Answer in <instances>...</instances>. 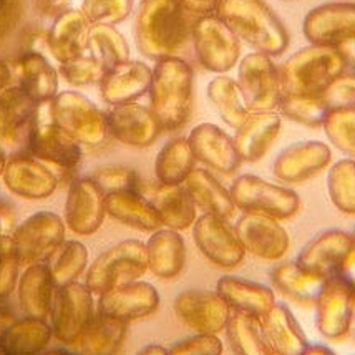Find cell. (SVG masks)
I'll return each instance as SVG.
<instances>
[{"label": "cell", "instance_id": "cell-1", "mask_svg": "<svg viewBox=\"0 0 355 355\" xmlns=\"http://www.w3.org/2000/svg\"><path fill=\"white\" fill-rule=\"evenodd\" d=\"M193 24L176 0H141L135 22L138 50L150 60L178 57L191 40Z\"/></svg>", "mask_w": 355, "mask_h": 355}, {"label": "cell", "instance_id": "cell-2", "mask_svg": "<svg viewBox=\"0 0 355 355\" xmlns=\"http://www.w3.org/2000/svg\"><path fill=\"white\" fill-rule=\"evenodd\" d=\"M150 108L166 132L188 123L193 112L194 71L181 57L156 62L150 85Z\"/></svg>", "mask_w": 355, "mask_h": 355}, {"label": "cell", "instance_id": "cell-3", "mask_svg": "<svg viewBox=\"0 0 355 355\" xmlns=\"http://www.w3.org/2000/svg\"><path fill=\"white\" fill-rule=\"evenodd\" d=\"M218 17L256 52L276 57L289 46V33L264 0H219Z\"/></svg>", "mask_w": 355, "mask_h": 355}, {"label": "cell", "instance_id": "cell-4", "mask_svg": "<svg viewBox=\"0 0 355 355\" xmlns=\"http://www.w3.org/2000/svg\"><path fill=\"white\" fill-rule=\"evenodd\" d=\"M347 55L342 49L309 45L297 50L279 69L282 95H322L336 78L345 73Z\"/></svg>", "mask_w": 355, "mask_h": 355}, {"label": "cell", "instance_id": "cell-5", "mask_svg": "<svg viewBox=\"0 0 355 355\" xmlns=\"http://www.w3.org/2000/svg\"><path fill=\"white\" fill-rule=\"evenodd\" d=\"M148 270L146 244L126 239L115 244L93 261L87 270L85 286L93 294H103L115 287L138 281Z\"/></svg>", "mask_w": 355, "mask_h": 355}, {"label": "cell", "instance_id": "cell-6", "mask_svg": "<svg viewBox=\"0 0 355 355\" xmlns=\"http://www.w3.org/2000/svg\"><path fill=\"white\" fill-rule=\"evenodd\" d=\"M27 150L62 173H73L82 163V146L55 123L52 101L37 103Z\"/></svg>", "mask_w": 355, "mask_h": 355}, {"label": "cell", "instance_id": "cell-7", "mask_svg": "<svg viewBox=\"0 0 355 355\" xmlns=\"http://www.w3.org/2000/svg\"><path fill=\"white\" fill-rule=\"evenodd\" d=\"M53 120L80 146L100 148L108 139L107 113L75 90L60 92L52 100Z\"/></svg>", "mask_w": 355, "mask_h": 355}, {"label": "cell", "instance_id": "cell-8", "mask_svg": "<svg viewBox=\"0 0 355 355\" xmlns=\"http://www.w3.org/2000/svg\"><path fill=\"white\" fill-rule=\"evenodd\" d=\"M231 198L244 213H257L277 221L295 216L301 209V198L294 189L279 186L256 175H241L232 181Z\"/></svg>", "mask_w": 355, "mask_h": 355}, {"label": "cell", "instance_id": "cell-9", "mask_svg": "<svg viewBox=\"0 0 355 355\" xmlns=\"http://www.w3.org/2000/svg\"><path fill=\"white\" fill-rule=\"evenodd\" d=\"M67 224L53 211H37L15 227L14 251L20 264L32 266L52 259L65 243Z\"/></svg>", "mask_w": 355, "mask_h": 355}, {"label": "cell", "instance_id": "cell-10", "mask_svg": "<svg viewBox=\"0 0 355 355\" xmlns=\"http://www.w3.org/2000/svg\"><path fill=\"white\" fill-rule=\"evenodd\" d=\"M355 312V281L345 272L325 279L315 299V324L320 336L340 340L352 327Z\"/></svg>", "mask_w": 355, "mask_h": 355}, {"label": "cell", "instance_id": "cell-11", "mask_svg": "<svg viewBox=\"0 0 355 355\" xmlns=\"http://www.w3.org/2000/svg\"><path fill=\"white\" fill-rule=\"evenodd\" d=\"M198 62L213 73L224 75L238 65L241 42L218 15H205L193 24L191 35Z\"/></svg>", "mask_w": 355, "mask_h": 355}, {"label": "cell", "instance_id": "cell-12", "mask_svg": "<svg viewBox=\"0 0 355 355\" xmlns=\"http://www.w3.org/2000/svg\"><path fill=\"white\" fill-rule=\"evenodd\" d=\"M50 317L53 336L63 344H77L96 317L93 293L78 282L57 287Z\"/></svg>", "mask_w": 355, "mask_h": 355}, {"label": "cell", "instance_id": "cell-13", "mask_svg": "<svg viewBox=\"0 0 355 355\" xmlns=\"http://www.w3.org/2000/svg\"><path fill=\"white\" fill-rule=\"evenodd\" d=\"M238 83L249 112H274L282 98L279 69L269 55L249 53L239 63Z\"/></svg>", "mask_w": 355, "mask_h": 355}, {"label": "cell", "instance_id": "cell-14", "mask_svg": "<svg viewBox=\"0 0 355 355\" xmlns=\"http://www.w3.org/2000/svg\"><path fill=\"white\" fill-rule=\"evenodd\" d=\"M302 32L311 45L340 49L355 42V3L331 2L312 8L304 17Z\"/></svg>", "mask_w": 355, "mask_h": 355}, {"label": "cell", "instance_id": "cell-15", "mask_svg": "<svg viewBox=\"0 0 355 355\" xmlns=\"http://www.w3.org/2000/svg\"><path fill=\"white\" fill-rule=\"evenodd\" d=\"M193 239L196 248L209 263L223 269H232L243 263L246 249L238 232L227 219L202 214L193 224Z\"/></svg>", "mask_w": 355, "mask_h": 355}, {"label": "cell", "instance_id": "cell-16", "mask_svg": "<svg viewBox=\"0 0 355 355\" xmlns=\"http://www.w3.org/2000/svg\"><path fill=\"white\" fill-rule=\"evenodd\" d=\"M354 252L352 234L340 230H327L302 248L295 263L307 272L329 279L344 272Z\"/></svg>", "mask_w": 355, "mask_h": 355}, {"label": "cell", "instance_id": "cell-17", "mask_svg": "<svg viewBox=\"0 0 355 355\" xmlns=\"http://www.w3.org/2000/svg\"><path fill=\"white\" fill-rule=\"evenodd\" d=\"M178 319L198 334L216 336L227 327L231 307L216 291L188 289L175 299Z\"/></svg>", "mask_w": 355, "mask_h": 355}, {"label": "cell", "instance_id": "cell-18", "mask_svg": "<svg viewBox=\"0 0 355 355\" xmlns=\"http://www.w3.org/2000/svg\"><path fill=\"white\" fill-rule=\"evenodd\" d=\"M2 180L8 191L24 200H45L58 188L57 173L35 156L25 153L7 159Z\"/></svg>", "mask_w": 355, "mask_h": 355}, {"label": "cell", "instance_id": "cell-19", "mask_svg": "<svg viewBox=\"0 0 355 355\" xmlns=\"http://www.w3.org/2000/svg\"><path fill=\"white\" fill-rule=\"evenodd\" d=\"M105 194L95 181L88 178H77L70 183L65 201L67 227L78 236H92L100 230L107 216Z\"/></svg>", "mask_w": 355, "mask_h": 355}, {"label": "cell", "instance_id": "cell-20", "mask_svg": "<svg viewBox=\"0 0 355 355\" xmlns=\"http://www.w3.org/2000/svg\"><path fill=\"white\" fill-rule=\"evenodd\" d=\"M234 230L246 252H251L261 259L279 261L289 251V234L277 219L270 216L244 213L236 223Z\"/></svg>", "mask_w": 355, "mask_h": 355}, {"label": "cell", "instance_id": "cell-21", "mask_svg": "<svg viewBox=\"0 0 355 355\" xmlns=\"http://www.w3.org/2000/svg\"><path fill=\"white\" fill-rule=\"evenodd\" d=\"M159 307V293L150 282L135 281L100 294L98 314L120 322H132L155 314Z\"/></svg>", "mask_w": 355, "mask_h": 355}, {"label": "cell", "instance_id": "cell-22", "mask_svg": "<svg viewBox=\"0 0 355 355\" xmlns=\"http://www.w3.org/2000/svg\"><path fill=\"white\" fill-rule=\"evenodd\" d=\"M331 162V146L317 139H307L284 148L272 164V173L282 183H304L322 173Z\"/></svg>", "mask_w": 355, "mask_h": 355}, {"label": "cell", "instance_id": "cell-23", "mask_svg": "<svg viewBox=\"0 0 355 355\" xmlns=\"http://www.w3.org/2000/svg\"><path fill=\"white\" fill-rule=\"evenodd\" d=\"M37 103L20 87L0 93V146L17 155L27 148Z\"/></svg>", "mask_w": 355, "mask_h": 355}, {"label": "cell", "instance_id": "cell-24", "mask_svg": "<svg viewBox=\"0 0 355 355\" xmlns=\"http://www.w3.org/2000/svg\"><path fill=\"white\" fill-rule=\"evenodd\" d=\"M107 121L110 135L133 148L151 146L163 132L151 108L137 101L112 107L107 113Z\"/></svg>", "mask_w": 355, "mask_h": 355}, {"label": "cell", "instance_id": "cell-25", "mask_svg": "<svg viewBox=\"0 0 355 355\" xmlns=\"http://www.w3.org/2000/svg\"><path fill=\"white\" fill-rule=\"evenodd\" d=\"M194 158L211 170L231 176L239 170L241 156L236 150L234 138L214 123H200L188 137Z\"/></svg>", "mask_w": 355, "mask_h": 355}, {"label": "cell", "instance_id": "cell-26", "mask_svg": "<svg viewBox=\"0 0 355 355\" xmlns=\"http://www.w3.org/2000/svg\"><path fill=\"white\" fill-rule=\"evenodd\" d=\"M153 69L145 62L130 60L108 70L100 82V95L110 107L133 103L150 92Z\"/></svg>", "mask_w": 355, "mask_h": 355}, {"label": "cell", "instance_id": "cell-27", "mask_svg": "<svg viewBox=\"0 0 355 355\" xmlns=\"http://www.w3.org/2000/svg\"><path fill=\"white\" fill-rule=\"evenodd\" d=\"M282 118L277 112H251L236 130L234 145L243 162L256 163L268 153L281 133Z\"/></svg>", "mask_w": 355, "mask_h": 355}, {"label": "cell", "instance_id": "cell-28", "mask_svg": "<svg viewBox=\"0 0 355 355\" xmlns=\"http://www.w3.org/2000/svg\"><path fill=\"white\" fill-rule=\"evenodd\" d=\"M90 24L82 10H65L57 15L46 35V46L58 63L82 57L88 50Z\"/></svg>", "mask_w": 355, "mask_h": 355}, {"label": "cell", "instance_id": "cell-29", "mask_svg": "<svg viewBox=\"0 0 355 355\" xmlns=\"http://www.w3.org/2000/svg\"><path fill=\"white\" fill-rule=\"evenodd\" d=\"M216 293L236 312L263 319L276 306V294L270 287L236 276H223L216 284Z\"/></svg>", "mask_w": 355, "mask_h": 355}, {"label": "cell", "instance_id": "cell-30", "mask_svg": "<svg viewBox=\"0 0 355 355\" xmlns=\"http://www.w3.org/2000/svg\"><path fill=\"white\" fill-rule=\"evenodd\" d=\"M261 320L266 340L276 355H304L309 347L301 324L286 304H276Z\"/></svg>", "mask_w": 355, "mask_h": 355}, {"label": "cell", "instance_id": "cell-31", "mask_svg": "<svg viewBox=\"0 0 355 355\" xmlns=\"http://www.w3.org/2000/svg\"><path fill=\"white\" fill-rule=\"evenodd\" d=\"M148 270L159 279H175L184 270L186 243L180 231L159 227L146 243Z\"/></svg>", "mask_w": 355, "mask_h": 355}, {"label": "cell", "instance_id": "cell-32", "mask_svg": "<svg viewBox=\"0 0 355 355\" xmlns=\"http://www.w3.org/2000/svg\"><path fill=\"white\" fill-rule=\"evenodd\" d=\"M19 304L27 317L45 319L52 311V304L57 286H55L52 270L45 263L27 266L19 277Z\"/></svg>", "mask_w": 355, "mask_h": 355}, {"label": "cell", "instance_id": "cell-33", "mask_svg": "<svg viewBox=\"0 0 355 355\" xmlns=\"http://www.w3.org/2000/svg\"><path fill=\"white\" fill-rule=\"evenodd\" d=\"M19 87L35 103L52 101L58 95V70L40 52H25L15 65Z\"/></svg>", "mask_w": 355, "mask_h": 355}, {"label": "cell", "instance_id": "cell-34", "mask_svg": "<svg viewBox=\"0 0 355 355\" xmlns=\"http://www.w3.org/2000/svg\"><path fill=\"white\" fill-rule=\"evenodd\" d=\"M107 214L133 230L155 232L163 226L151 200L139 193H112L105 196Z\"/></svg>", "mask_w": 355, "mask_h": 355}, {"label": "cell", "instance_id": "cell-35", "mask_svg": "<svg viewBox=\"0 0 355 355\" xmlns=\"http://www.w3.org/2000/svg\"><path fill=\"white\" fill-rule=\"evenodd\" d=\"M184 188L193 198L194 205L201 208L206 214L230 219L234 216L236 205L232 201L230 189L219 183L218 178L202 168H194L191 175L186 178Z\"/></svg>", "mask_w": 355, "mask_h": 355}, {"label": "cell", "instance_id": "cell-36", "mask_svg": "<svg viewBox=\"0 0 355 355\" xmlns=\"http://www.w3.org/2000/svg\"><path fill=\"white\" fill-rule=\"evenodd\" d=\"M151 202L158 211L162 224L168 230L184 231L198 219V206L183 184H159L153 193Z\"/></svg>", "mask_w": 355, "mask_h": 355}, {"label": "cell", "instance_id": "cell-37", "mask_svg": "<svg viewBox=\"0 0 355 355\" xmlns=\"http://www.w3.org/2000/svg\"><path fill=\"white\" fill-rule=\"evenodd\" d=\"M52 336V325L44 319L25 317L3 331L0 347L7 355H37L49 345Z\"/></svg>", "mask_w": 355, "mask_h": 355}, {"label": "cell", "instance_id": "cell-38", "mask_svg": "<svg viewBox=\"0 0 355 355\" xmlns=\"http://www.w3.org/2000/svg\"><path fill=\"white\" fill-rule=\"evenodd\" d=\"M270 281L286 299L299 306L315 304L317 295L322 289L325 279L304 270L297 263H284L270 272Z\"/></svg>", "mask_w": 355, "mask_h": 355}, {"label": "cell", "instance_id": "cell-39", "mask_svg": "<svg viewBox=\"0 0 355 355\" xmlns=\"http://www.w3.org/2000/svg\"><path fill=\"white\" fill-rule=\"evenodd\" d=\"M206 96H208L211 107L216 110L219 118L234 130H238L251 113L238 80L227 77V75H218L211 80L206 87Z\"/></svg>", "mask_w": 355, "mask_h": 355}, {"label": "cell", "instance_id": "cell-40", "mask_svg": "<svg viewBox=\"0 0 355 355\" xmlns=\"http://www.w3.org/2000/svg\"><path fill=\"white\" fill-rule=\"evenodd\" d=\"M194 153L188 138H173L158 151L155 159V175L159 184H184L194 170Z\"/></svg>", "mask_w": 355, "mask_h": 355}, {"label": "cell", "instance_id": "cell-41", "mask_svg": "<svg viewBox=\"0 0 355 355\" xmlns=\"http://www.w3.org/2000/svg\"><path fill=\"white\" fill-rule=\"evenodd\" d=\"M128 327L120 320L96 314L78 344L80 355H120Z\"/></svg>", "mask_w": 355, "mask_h": 355}, {"label": "cell", "instance_id": "cell-42", "mask_svg": "<svg viewBox=\"0 0 355 355\" xmlns=\"http://www.w3.org/2000/svg\"><path fill=\"white\" fill-rule=\"evenodd\" d=\"M88 52L107 71L132 60L128 40L113 25H92L88 32Z\"/></svg>", "mask_w": 355, "mask_h": 355}, {"label": "cell", "instance_id": "cell-43", "mask_svg": "<svg viewBox=\"0 0 355 355\" xmlns=\"http://www.w3.org/2000/svg\"><path fill=\"white\" fill-rule=\"evenodd\" d=\"M226 332L234 355H274L256 317L236 312L227 322Z\"/></svg>", "mask_w": 355, "mask_h": 355}, {"label": "cell", "instance_id": "cell-44", "mask_svg": "<svg viewBox=\"0 0 355 355\" xmlns=\"http://www.w3.org/2000/svg\"><path fill=\"white\" fill-rule=\"evenodd\" d=\"M327 193L340 213L355 214V159L334 163L327 173Z\"/></svg>", "mask_w": 355, "mask_h": 355}, {"label": "cell", "instance_id": "cell-45", "mask_svg": "<svg viewBox=\"0 0 355 355\" xmlns=\"http://www.w3.org/2000/svg\"><path fill=\"white\" fill-rule=\"evenodd\" d=\"M88 266V249L80 241H65L60 249L55 252L53 263L50 266L55 286L62 287L71 282L85 272Z\"/></svg>", "mask_w": 355, "mask_h": 355}, {"label": "cell", "instance_id": "cell-46", "mask_svg": "<svg viewBox=\"0 0 355 355\" xmlns=\"http://www.w3.org/2000/svg\"><path fill=\"white\" fill-rule=\"evenodd\" d=\"M277 108L281 116L289 118L299 125L311 126V128L322 126L325 116L331 112L322 95H282Z\"/></svg>", "mask_w": 355, "mask_h": 355}, {"label": "cell", "instance_id": "cell-47", "mask_svg": "<svg viewBox=\"0 0 355 355\" xmlns=\"http://www.w3.org/2000/svg\"><path fill=\"white\" fill-rule=\"evenodd\" d=\"M322 128L325 137L337 150L355 159V108L331 110Z\"/></svg>", "mask_w": 355, "mask_h": 355}, {"label": "cell", "instance_id": "cell-48", "mask_svg": "<svg viewBox=\"0 0 355 355\" xmlns=\"http://www.w3.org/2000/svg\"><path fill=\"white\" fill-rule=\"evenodd\" d=\"M105 194L112 193H139L143 194V180L133 168L108 164L101 166L90 175Z\"/></svg>", "mask_w": 355, "mask_h": 355}, {"label": "cell", "instance_id": "cell-49", "mask_svg": "<svg viewBox=\"0 0 355 355\" xmlns=\"http://www.w3.org/2000/svg\"><path fill=\"white\" fill-rule=\"evenodd\" d=\"M133 10V0H83L82 14L90 25H113L126 20Z\"/></svg>", "mask_w": 355, "mask_h": 355}, {"label": "cell", "instance_id": "cell-50", "mask_svg": "<svg viewBox=\"0 0 355 355\" xmlns=\"http://www.w3.org/2000/svg\"><path fill=\"white\" fill-rule=\"evenodd\" d=\"M107 69L92 55H82L73 60L63 62L58 67V75L71 87H90L101 82Z\"/></svg>", "mask_w": 355, "mask_h": 355}, {"label": "cell", "instance_id": "cell-51", "mask_svg": "<svg viewBox=\"0 0 355 355\" xmlns=\"http://www.w3.org/2000/svg\"><path fill=\"white\" fill-rule=\"evenodd\" d=\"M20 261L14 251L12 236L0 238V299H6L14 293L19 284Z\"/></svg>", "mask_w": 355, "mask_h": 355}, {"label": "cell", "instance_id": "cell-52", "mask_svg": "<svg viewBox=\"0 0 355 355\" xmlns=\"http://www.w3.org/2000/svg\"><path fill=\"white\" fill-rule=\"evenodd\" d=\"M322 98L329 110L355 108V71L342 73L334 80L322 93Z\"/></svg>", "mask_w": 355, "mask_h": 355}, {"label": "cell", "instance_id": "cell-53", "mask_svg": "<svg viewBox=\"0 0 355 355\" xmlns=\"http://www.w3.org/2000/svg\"><path fill=\"white\" fill-rule=\"evenodd\" d=\"M168 352L170 355H221L223 342L213 334H198L189 339L178 342Z\"/></svg>", "mask_w": 355, "mask_h": 355}, {"label": "cell", "instance_id": "cell-54", "mask_svg": "<svg viewBox=\"0 0 355 355\" xmlns=\"http://www.w3.org/2000/svg\"><path fill=\"white\" fill-rule=\"evenodd\" d=\"M186 12L200 15H211L218 8L219 0H176Z\"/></svg>", "mask_w": 355, "mask_h": 355}, {"label": "cell", "instance_id": "cell-55", "mask_svg": "<svg viewBox=\"0 0 355 355\" xmlns=\"http://www.w3.org/2000/svg\"><path fill=\"white\" fill-rule=\"evenodd\" d=\"M15 227L17 224L14 209H12V206L8 202L0 200V238L14 234Z\"/></svg>", "mask_w": 355, "mask_h": 355}, {"label": "cell", "instance_id": "cell-56", "mask_svg": "<svg viewBox=\"0 0 355 355\" xmlns=\"http://www.w3.org/2000/svg\"><path fill=\"white\" fill-rule=\"evenodd\" d=\"M69 3V0H37V6H39L45 14H58L65 12V6Z\"/></svg>", "mask_w": 355, "mask_h": 355}, {"label": "cell", "instance_id": "cell-57", "mask_svg": "<svg viewBox=\"0 0 355 355\" xmlns=\"http://www.w3.org/2000/svg\"><path fill=\"white\" fill-rule=\"evenodd\" d=\"M12 80V69L6 60H0V93L7 90Z\"/></svg>", "mask_w": 355, "mask_h": 355}, {"label": "cell", "instance_id": "cell-58", "mask_svg": "<svg viewBox=\"0 0 355 355\" xmlns=\"http://www.w3.org/2000/svg\"><path fill=\"white\" fill-rule=\"evenodd\" d=\"M135 355H170V352H168L164 347H162V345L151 344V345H146L145 349H141Z\"/></svg>", "mask_w": 355, "mask_h": 355}, {"label": "cell", "instance_id": "cell-59", "mask_svg": "<svg viewBox=\"0 0 355 355\" xmlns=\"http://www.w3.org/2000/svg\"><path fill=\"white\" fill-rule=\"evenodd\" d=\"M304 355H336L331 349L325 345H309Z\"/></svg>", "mask_w": 355, "mask_h": 355}, {"label": "cell", "instance_id": "cell-60", "mask_svg": "<svg viewBox=\"0 0 355 355\" xmlns=\"http://www.w3.org/2000/svg\"><path fill=\"white\" fill-rule=\"evenodd\" d=\"M7 153L2 146H0V176L3 175V170H6V164H7Z\"/></svg>", "mask_w": 355, "mask_h": 355}, {"label": "cell", "instance_id": "cell-61", "mask_svg": "<svg viewBox=\"0 0 355 355\" xmlns=\"http://www.w3.org/2000/svg\"><path fill=\"white\" fill-rule=\"evenodd\" d=\"M8 6H10V0H0V17L8 10Z\"/></svg>", "mask_w": 355, "mask_h": 355}, {"label": "cell", "instance_id": "cell-62", "mask_svg": "<svg viewBox=\"0 0 355 355\" xmlns=\"http://www.w3.org/2000/svg\"><path fill=\"white\" fill-rule=\"evenodd\" d=\"M45 355H73V354L67 352V350H62V349H55V350H50V352Z\"/></svg>", "mask_w": 355, "mask_h": 355}, {"label": "cell", "instance_id": "cell-63", "mask_svg": "<svg viewBox=\"0 0 355 355\" xmlns=\"http://www.w3.org/2000/svg\"><path fill=\"white\" fill-rule=\"evenodd\" d=\"M352 239H354V248H355V231H354V234H352Z\"/></svg>", "mask_w": 355, "mask_h": 355}]
</instances>
